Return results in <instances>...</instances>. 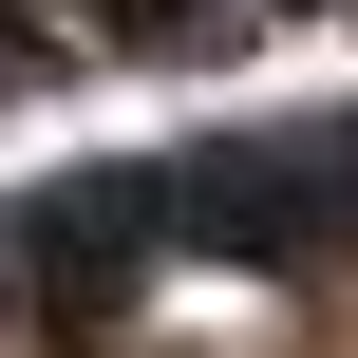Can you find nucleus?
<instances>
[{
  "label": "nucleus",
  "mask_w": 358,
  "mask_h": 358,
  "mask_svg": "<svg viewBox=\"0 0 358 358\" xmlns=\"http://www.w3.org/2000/svg\"><path fill=\"white\" fill-rule=\"evenodd\" d=\"M132 208H151V245H208V264H302V245H340V170H321V132L170 151V170H132Z\"/></svg>",
  "instance_id": "obj_1"
},
{
  "label": "nucleus",
  "mask_w": 358,
  "mask_h": 358,
  "mask_svg": "<svg viewBox=\"0 0 358 358\" xmlns=\"http://www.w3.org/2000/svg\"><path fill=\"white\" fill-rule=\"evenodd\" d=\"M151 264H170V245H151L132 170H76V189H38V208L0 227V283H38V321H57V340H113Z\"/></svg>",
  "instance_id": "obj_2"
},
{
  "label": "nucleus",
  "mask_w": 358,
  "mask_h": 358,
  "mask_svg": "<svg viewBox=\"0 0 358 358\" xmlns=\"http://www.w3.org/2000/svg\"><path fill=\"white\" fill-rule=\"evenodd\" d=\"M94 19H113V57H208L227 0H94Z\"/></svg>",
  "instance_id": "obj_3"
},
{
  "label": "nucleus",
  "mask_w": 358,
  "mask_h": 358,
  "mask_svg": "<svg viewBox=\"0 0 358 358\" xmlns=\"http://www.w3.org/2000/svg\"><path fill=\"white\" fill-rule=\"evenodd\" d=\"M283 19H321V0H283Z\"/></svg>",
  "instance_id": "obj_4"
}]
</instances>
